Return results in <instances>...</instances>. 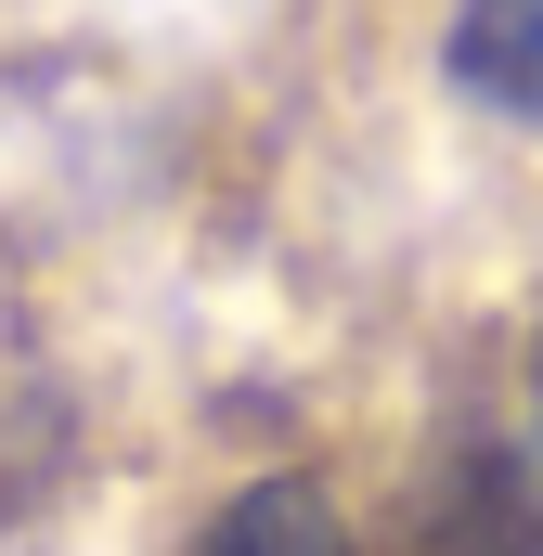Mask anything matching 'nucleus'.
I'll return each mask as SVG.
<instances>
[{
	"mask_svg": "<svg viewBox=\"0 0 543 556\" xmlns=\"http://www.w3.org/2000/svg\"><path fill=\"white\" fill-rule=\"evenodd\" d=\"M453 556H543V389H531V415L466 466V492H453Z\"/></svg>",
	"mask_w": 543,
	"mask_h": 556,
	"instance_id": "f257e3e1",
	"label": "nucleus"
},
{
	"mask_svg": "<svg viewBox=\"0 0 543 556\" xmlns=\"http://www.w3.org/2000/svg\"><path fill=\"white\" fill-rule=\"evenodd\" d=\"M453 78L492 117H531L543 130V0H466L453 13Z\"/></svg>",
	"mask_w": 543,
	"mask_h": 556,
	"instance_id": "f03ea898",
	"label": "nucleus"
},
{
	"mask_svg": "<svg viewBox=\"0 0 543 556\" xmlns=\"http://www.w3.org/2000/svg\"><path fill=\"white\" fill-rule=\"evenodd\" d=\"M194 556H350V531H337V505H324L311 479H260V492H233V505L207 518Z\"/></svg>",
	"mask_w": 543,
	"mask_h": 556,
	"instance_id": "7ed1b4c3",
	"label": "nucleus"
}]
</instances>
